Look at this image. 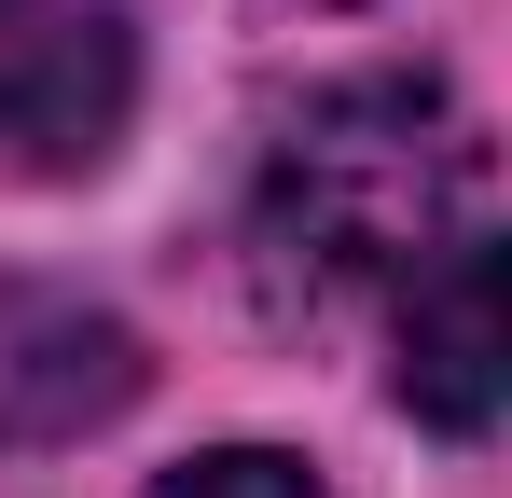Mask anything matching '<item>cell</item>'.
Returning a JSON list of instances; mask_svg holds the SVG:
<instances>
[{
	"mask_svg": "<svg viewBox=\"0 0 512 498\" xmlns=\"http://www.w3.org/2000/svg\"><path fill=\"white\" fill-rule=\"evenodd\" d=\"M485 180V139L471 111L416 70H360L319 83L277 139H263V194H250V249L277 291L305 305H346V291H388V277H429L457 249V208Z\"/></svg>",
	"mask_w": 512,
	"mask_h": 498,
	"instance_id": "obj_1",
	"label": "cell"
},
{
	"mask_svg": "<svg viewBox=\"0 0 512 498\" xmlns=\"http://www.w3.org/2000/svg\"><path fill=\"white\" fill-rule=\"evenodd\" d=\"M139 111L125 0H0V180H84Z\"/></svg>",
	"mask_w": 512,
	"mask_h": 498,
	"instance_id": "obj_2",
	"label": "cell"
},
{
	"mask_svg": "<svg viewBox=\"0 0 512 498\" xmlns=\"http://www.w3.org/2000/svg\"><path fill=\"white\" fill-rule=\"evenodd\" d=\"M402 415L499 429L512 415V236H457L429 277H402Z\"/></svg>",
	"mask_w": 512,
	"mask_h": 498,
	"instance_id": "obj_3",
	"label": "cell"
},
{
	"mask_svg": "<svg viewBox=\"0 0 512 498\" xmlns=\"http://www.w3.org/2000/svg\"><path fill=\"white\" fill-rule=\"evenodd\" d=\"M139 402V332L84 291H0V443H70Z\"/></svg>",
	"mask_w": 512,
	"mask_h": 498,
	"instance_id": "obj_4",
	"label": "cell"
},
{
	"mask_svg": "<svg viewBox=\"0 0 512 498\" xmlns=\"http://www.w3.org/2000/svg\"><path fill=\"white\" fill-rule=\"evenodd\" d=\"M153 498H319L291 457H263V443H236V457H194V471H167Z\"/></svg>",
	"mask_w": 512,
	"mask_h": 498,
	"instance_id": "obj_5",
	"label": "cell"
},
{
	"mask_svg": "<svg viewBox=\"0 0 512 498\" xmlns=\"http://www.w3.org/2000/svg\"><path fill=\"white\" fill-rule=\"evenodd\" d=\"M263 14H346V0H263Z\"/></svg>",
	"mask_w": 512,
	"mask_h": 498,
	"instance_id": "obj_6",
	"label": "cell"
}]
</instances>
